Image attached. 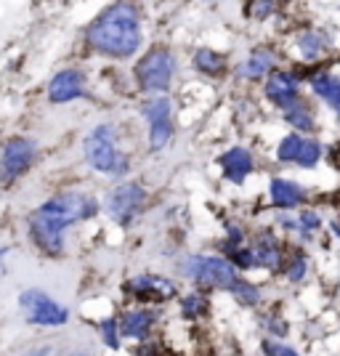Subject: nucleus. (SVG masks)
Segmentation results:
<instances>
[{
	"label": "nucleus",
	"mask_w": 340,
	"mask_h": 356,
	"mask_svg": "<svg viewBox=\"0 0 340 356\" xmlns=\"http://www.w3.org/2000/svg\"><path fill=\"white\" fill-rule=\"evenodd\" d=\"M96 213H99V205L88 194L61 192L51 200H45L40 208L30 213V218H27L30 237L45 255H59L64 250L67 229L77 221H88Z\"/></svg>",
	"instance_id": "f257e3e1"
},
{
	"label": "nucleus",
	"mask_w": 340,
	"mask_h": 356,
	"mask_svg": "<svg viewBox=\"0 0 340 356\" xmlns=\"http://www.w3.org/2000/svg\"><path fill=\"white\" fill-rule=\"evenodd\" d=\"M88 45L109 59H131L141 45V16L131 3L109 6L88 27Z\"/></svg>",
	"instance_id": "f03ea898"
},
{
	"label": "nucleus",
	"mask_w": 340,
	"mask_h": 356,
	"mask_svg": "<svg viewBox=\"0 0 340 356\" xmlns=\"http://www.w3.org/2000/svg\"><path fill=\"white\" fill-rule=\"evenodd\" d=\"M115 138H118V128L109 125V122H102L96 125L86 141H83V154H86V163L99 170V173H106V176H125L131 170L128 165V157L120 154L118 147H115Z\"/></svg>",
	"instance_id": "7ed1b4c3"
},
{
	"label": "nucleus",
	"mask_w": 340,
	"mask_h": 356,
	"mask_svg": "<svg viewBox=\"0 0 340 356\" xmlns=\"http://www.w3.org/2000/svg\"><path fill=\"white\" fill-rule=\"evenodd\" d=\"M178 271L200 290H229L232 293V287L239 282L237 268L218 255H186L178 264Z\"/></svg>",
	"instance_id": "20e7f679"
},
{
	"label": "nucleus",
	"mask_w": 340,
	"mask_h": 356,
	"mask_svg": "<svg viewBox=\"0 0 340 356\" xmlns=\"http://www.w3.org/2000/svg\"><path fill=\"white\" fill-rule=\"evenodd\" d=\"M173 72H176V59L168 48H152L133 67L136 86L147 93H157V96H163L165 90L170 88Z\"/></svg>",
	"instance_id": "39448f33"
},
{
	"label": "nucleus",
	"mask_w": 340,
	"mask_h": 356,
	"mask_svg": "<svg viewBox=\"0 0 340 356\" xmlns=\"http://www.w3.org/2000/svg\"><path fill=\"white\" fill-rule=\"evenodd\" d=\"M19 309H22L24 319H27L30 325L61 327L70 322L67 306L56 303V300L48 296L45 290H40V287H27V290L19 296Z\"/></svg>",
	"instance_id": "423d86ee"
},
{
	"label": "nucleus",
	"mask_w": 340,
	"mask_h": 356,
	"mask_svg": "<svg viewBox=\"0 0 340 356\" xmlns=\"http://www.w3.org/2000/svg\"><path fill=\"white\" fill-rule=\"evenodd\" d=\"M147 202V189L138 186V184H120L115 189H109L106 200H104V208L109 213V218L118 223V226H131L133 218L141 213Z\"/></svg>",
	"instance_id": "0eeeda50"
},
{
	"label": "nucleus",
	"mask_w": 340,
	"mask_h": 356,
	"mask_svg": "<svg viewBox=\"0 0 340 356\" xmlns=\"http://www.w3.org/2000/svg\"><path fill=\"white\" fill-rule=\"evenodd\" d=\"M35 152H38V147L32 138H22V136L11 138L0 152V184L11 186L14 181L24 176L35 163Z\"/></svg>",
	"instance_id": "6e6552de"
},
{
	"label": "nucleus",
	"mask_w": 340,
	"mask_h": 356,
	"mask_svg": "<svg viewBox=\"0 0 340 356\" xmlns=\"http://www.w3.org/2000/svg\"><path fill=\"white\" fill-rule=\"evenodd\" d=\"M122 290L125 296L138 298V303H168L178 296L176 282H170L168 277H157V274H138L122 284Z\"/></svg>",
	"instance_id": "1a4fd4ad"
},
{
	"label": "nucleus",
	"mask_w": 340,
	"mask_h": 356,
	"mask_svg": "<svg viewBox=\"0 0 340 356\" xmlns=\"http://www.w3.org/2000/svg\"><path fill=\"white\" fill-rule=\"evenodd\" d=\"M144 118L149 122V147L165 149L173 138V120H170V99L157 96L144 104Z\"/></svg>",
	"instance_id": "9d476101"
},
{
	"label": "nucleus",
	"mask_w": 340,
	"mask_h": 356,
	"mask_svg": "<svg viewBox=\"0 0 340 356\" xmlns=\"http://www.w3.org/2000/svg\"><path fill=\"white\" fill-rule=\"evenodd\" d=\"M86 93V77L80 70H61L48 83V99L54 104H70Z\"/></svg>",
	"instance_id": "9b49d317"
},
{
	"label": "nucleus",
	"mask_w": 340,
	"mask_h": 356,
	"mask_svg": "<svg viewBox=\"0 0 340 356\" xmlns=\"http://www.w3.org/2000/svg\"><path fill=\"white\" fill-rule=\"evenodd\" d=\"M266 99L271 104L290 109L300 102V83L293 72H271L266 80Z\"/></svg>",
	"instance_id": "f8f14e48"
},
{
	"label": "nucleus",
	"mask_w": 340,
	"mask_h": 356,
	"mask_svg": "<svg viewBox=\"0 0 340 356\" xmlns=\"http://www.w3.org/2000/svg\"><path fill=\"white\" fill-rule=\"evenodd\" d=\"M218 165H221L223 178H226L229 184H242V181L252 173V168H255L252 154L245 147H232L229 152H223Z\"/></svg>",
	"instance_id": "ddd939ff"
},
{
	"label": "nucleus",
	"mask_w": 340,
	"mask_h": 356,
	"mask_svg": "<svg viewBox=\"0 0 340 356\" xmlns=\"http://www.w3.org/2000/svg\"><path fill=\"white\" fill-rule=\"evenodd\" d=\"M157 322V314L149 312V309H131V312L122 314L120 319V338H133V341H147L152 327Z\"/></svg>",
	"instance_id": "4468645a"
},
{
	"label": "nucleus",
	"mask_w": 340,
	"mask_h": 356,
	"mask_svg": "<svg viewBox=\"0 0 340 356\" xmlns=\"http://www.w3.org/2000/svg\"><path fill=\"white\" fill-rule=\"evenodd\" d=\"M252 252H255V266H264L268 271H277L284 264V250H282L280 239L274 237L271 232H261L255 245H252Z\"/></svg>",
	"instance_id": "2eb2a0df"
},
{
	"label": "nucleus",
	"mask_w": 340,
	"mask_h": 356,
	"mask_svg": "<svg viewBox=\"0 0 340 356\" xmlns=\"http://www.w3.org/2000/svg\"><path fill=\"white\" fill-rule=\"evenodd\" d=\"M268 194H271V205L280 210H293L306 200L303 186L298 181H290V178H271Z\"/></svg>",
	"instance_id": "dca6fc26"
},
{
	"label": "nucleus",
	"mask_w": 340,
	"mask_h": 356,
	"mask_svg": "<svg viewBox=\"0 0 340 356\" xmlns=\"http://www.w3.org/2000/svg\"><path fill=\"white\" fill-rule=\"evenodd\" d=\"M274 64H277V56H274L271 48H255L250 59L239 67V74L248 77V80H264L274 72Z\"/></svg>",
	"instance_id": "f3484780"
},
{
	"label": "nucleus",
	"mask_w": 340,
	"mask_h": 356,
	"mask_svg": "<svg viewBox=\"0 0 340 356\" xmlns=\"http://www.w3.org/2000/svg\"><path fill=\"white\" fill-rule=\"evenodd\" d=\"M311 90L325 99V104H330V109L338 115L340 120V77L330 72H319L314 80H311Z\"/></svg>",
	"instance_id": "a211bd4d"
},
{
	"label": "nucleus",
	"mask_w": 340,
	"mask_h": 356,
	"mask_svg": "<svg viewBox=\"0 0 340 356\" xmlns=\"http://www.w3.org/2000/svg\"><path fill=\"white\" fill-rule=\"evenodd\" d=\"M194 67L207 77H221L226 72V56L218 51H210V48H200L194 54Z\"/></svg>",
	"instance_id": "6ab92c4d"
},
{
	"label": "nucleus",
	"mask_w": 340,
	"mask_h": 356,
	"mask_svg": "<svg viewBox=\"0 0 340 356\" xmlns=\"http://www.w3.org/2000/svg\"><path fill=\"white\" fill-rule=\"evenodd\" d=\"M330 43H332V40H327L322 32H306V35H300L298 48H300V56L306 61H316L319 54H322Z\"/></svg>",
	"instance_id": "aec40b11"
},
{
	"label": "nucleus",
	"mask_w": 340,
	"mask_h": 356,
	"mask_svg": "<svg viewBox=\"0 0 340 356\" xmlns=\"http://www.w3.org/2000/svg\"><path fill=\"white\" fill-rule=\"evenodd\" d=\"M284 120L296 128V131H314V115H311V109L306 106V102L300 99L296 106H290V109H284Z\"/></svg>",
	"instance_id": "412c9836"
},
{
	"label": "nucleus",
	"mask_w": 340,
	"mask_h": 356,
	"mask_svg": "<svg viewBox=\"0 0 340 356\" xmlns=\"http://www.w3.org/2000/svg\"><path fill=\"white\" fill-rule=\"evenodd\" d=\"M207 309H210V303H207V298L202 293H189V296L181 298V314L186 319H200V316L207 314Z\"/></svg>",
	"instance_id": "4be33fe9"
},
{
	"label": "nucleus",
	"mask_w": 340,
	"mask_h": 356,
	"mask_svg": "<svg viewBox=\"0 0 340 356\" xmlns=\"http://www.w3.org/2000/svg\"><path fill=\"white\" fill-rule=\"evenodd\" d=\"M300 147H303V136L287 134L280 141V147H277V160L280 163H296L298 154H300Z\"/></svg>",
	"instance_id": "5701e85b"
},
{
	"label": "nucleus",
	"mask_w": 340,
	"mask_h": 356,
	"mask_svg": "<svg viewBox=\"0 0 340 356\" xmlns=\"http://www.w3.org/2000/svg\"><path fill=\"white\" fill-rule=\"evenodd\" d=\"M319 157H322V144L314 141V138H303V147H300V154H298L296 163L300 165L303 170H311V168H316Z\"/></svg>",
	"instance_id": "b1692460"
},
{
	"label": "nucleus",
	"mask_w": 340,
	"mask_h": 356,
	"mask_svg": "<svg viewBox=\"0 0 340 356\" xmlns=\"http://www.w3.org/2000/svg\"><path fill=\"white\" fill-rule=\"evenodd\" d=\"M282 266H284V274H287L290 282H300L306 277V271H309V258L303 252H293Z\"/></svg>",
	"instance_id": "393cba45"
},
{
	"label": "nucleus",
	"mask_w": 340,
	"mask_h": 356,
	"mask_svg": "<svg viewBox=\"0 0 340 356\" xmlns=\"http://www.w3.org/2000/svg\"><path fill=\"white\" fill-rule=\"evenodd\" d=\"M226 261L234 268L248 271V268H255V252H252V248H229L226 250Z\"/></svg>",
	"instance_id": "a878e982"
},
{
	"label": "nucleus",
	"mask_w": 340,
	"mask_h": 356,
	"mask_svg": "<svg viewBox=\"0 0 340 356\" xmlns=\"http://www.w3.org/2000/svg\"><path fill=\"white\" fill-rule=\"evenodd\" d=\"M232 293H234V298H237L242 306H258V300H261V290L255 287V284L245 282V280H239L234 287H232Z\"/></svg>",
	"instance_id": "bb28decb"
},
{
	"label": "nucleus",
	"mask_w": 340,
	"mask_h": 356,
	"mask_svg": "<svg viewBox=\"0 0 340 356\" xmlns=\"http://www.w3.org/2000/svg\"><path fill=\"white\" fill-rule=\"evenodd\" d=\"M316 229H322V218H319V213H314V210H303V213L298 216V232H300V237L309 239Z\"/></svg>",
	"instance_id": "cd10ccee"
},
{
	"label": "nucleus",
	"mask_w": 340,
	"mask_h": 356,
	"mask_svg": "<svg viewBox=\"0 0 340 356\" xmlns=\"http://www.w3.org/2000/svg\"><path fill=\"white\" fill-rule=\"evenodd\" d=\"M102 341L106 348H112V351H118L120 348V332H118V319L115 316H109V319H104L102 325Z\"/></svg>",
	"instance_id": "c85d7f7f"
},
{
	"label": "nucleus",
	"mask_w": 340,
	"mask_h": 356,
	"mask_svg": "<svg viewBox=\"0 0 340 356\" xmlns=\"http://www.w3.org/2000/svg\"><path fill=\"white\" fill-rule=\"evenodd\" d=\"M274 8H277V3H264V0H252L245 6L248 16H255V19H266V16L274 14Z\"/></svg>",
	"instance_id": "c756f323"
},
{
	"label": "nucleus",
	"mask_w": 340,
	"mask_h": 356,
	"mask_svg": "<svg viewBox=\"0 0 340 356\" xmlns=\"http://www.w3.org/2000/svg\"><path fill=\"white\" fill-rule=\"evenodd\" d=\"M264 354L266 356H298L290 346L277 343V341H264Z\"/></svg>",
	"instance_id": "7c9ffc66"
},
{
	"label": "nucleus",
	"mask_w": 340,
	"mask_h": 356,
	"mask_svg": "<svg viewBox=\"0 0 340 356\" xmlns=\"http://www.w3.org/2000/svg\"><path fill=\"white\" fill-rule=\"evenodd\" d=\"M133 356H165V348L160 343H141L133 351Z\"/></svg>",
	"instance_id": "2f4dec72"
},
{
	"label": "nucleus",
	"mask_w": 340,
	"mask_h": 356,
	"mask_svg": "<svg viewBox=\"0 0 340 356\" xmlns=\"http://www.w3.org/2000/svg\"><path fill=\"white\" fill-rule=\"evenodd\" d=\"M280 226L284 232H298V221L296 218H287V216H280Z\"/></svg>",
	"instance_id": "473e14b6"
},
{
	"label": "nucleus",
	"mask_w": 340,
	"mask_h": 356,
	"mask_svg": "<svg viewBox=\"0 0 340 356\" xmlns=\"http://www.w3.org/2000/svg\"><path fill=\"white\" fill-rule=\"evenodd\" d=\"M24 356H51V348H38V351H30Z\"/></svg>",
	"instance_id": "72a5a7b5"
},
{
	"label": "nucleus",
	"mask_w": 340,
	"mask_h": 356,
	"mask_svg": "<svg viewBox=\"0 0 340 356\" xmlns=\"http://www.w3.org/2000/svg\"><path fill=\"white\" fill-rule=\"evenodd\" d=\"M332 232H335V234L340 237V223H332Z\"/></svg>",
	"instance_id": "f704fd0d"
},
{
	"label": "nucleus",
	"mask_w": 340,
	"mask_h": 356,
	"mask_svg": "<svg viewBox=\"0 0 340 356\" xmlns=\"http://www.w3.org/2000/svg\"><path fill=\"white\" fill-rule=\"evenodd\" d=\"M6 252H8V248H0V258H3V255H6Z\"/></svg>",
	"instance_id": "c9c22d12"
},
{
	"label": "nucleus",
	"mask_w": 340,
	"mask_h": 356,
	"mask_svg": "<svg viewBox=\"0 0 340 356\" xmlns=\"http://www.w3.org/2000/svg\"><path fill=\"white\" fill-rule=\"evenodd\" d=\"M72 356H86V354H72Z\"/></svg>",
	"instance_id": "e433bc0d"
}]
</instances>
